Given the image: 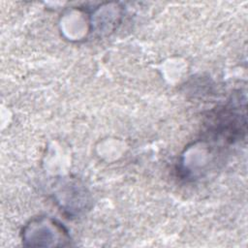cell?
<instances>
[{"instance_id":"obj_1","label":"cell","mask_w":248,"mask_h":248,"mask_svg":"<svg viewBox=\"0 0 248 248\" xmlns=\"http://www.w3.org/2000/svg\"><path fill=\"white\" fill-rule=\"evenodd\" d=\"M237 109L235 106L227 105L212 111L207 120L208 132L229 142L241 139L246 131V117Z\"/></svg>"}]
</instances>
